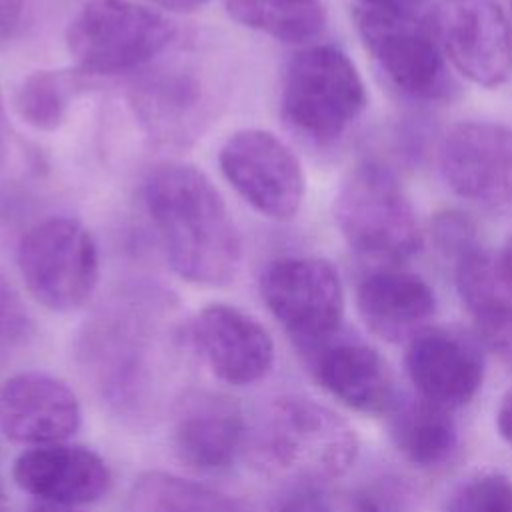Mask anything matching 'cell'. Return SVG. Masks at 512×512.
<instances>
[{
  "label": "cell",
  "mask_w": 512,
  "mask_h": 512,
  "mask_svg": "<svg viewBox=\"0 0 512 512\" xmlns=\"http://www.w3.org/2000/svg\"><path fill=\"white\" fill-rule=\"evenodd\" d=\"M356 6L384 10V12H400V14H414L424 4V0H356Z\"/></svg>",
  "instance_id": "32"
},
{
  "label": "cell",
  "mask_w": 512,
  "mask_h": 512,
  "mask_svg": "<svg viewBox=\"0 0 512 512\" xmlns=\"http://www.w3.org/2000/svg\"><path fill=\"white\" fill-rule=\"evenodd\" d=\"M334 220L348 246L364 258L400 264L422 246L406 192L376 160H362L346 174L334 200Z\"/></svg>",
  "instance_id": "5"
},
{
  "label": "cell",
  "mask_w": 512,
  "mask_h": 512,
  "mask_svg": "<svg viewBox=\"0 0 512 512\" xmlns=\"http://www.w3.org/2000/svg\"><path fill=\"white\" fill-rule=\"evenodd\" d=\"M436 238H438V244L442 246V250H446L452 256H458L476 244L474 236H472L470 222L456 214H446V216L438 218Z\"/></svg>",
  "instance_id": "29"
},
{
  "label": "cell",
  "mask_w": 512,
  "mask_h": 512,
  "mask_svg": "<svg viewBox=\"0 0 512 512\" xmlns=\"http://www.w3.org/2000/svg\"><path fill=\"white\" fill-rule=\"evenodd\" d=\"M406 372L420 398L452 410L468 404L480 390L484 360L464 334L424 328L408 344Z\"/></svg>",
  "instance_id": "15"
},
{
  "label": "cell",
  "mask_w": 512,
  "mask_h": 512,
  "mask_svg": "<svg viewBox=\"0 0 512 512\" xmlns=\"http://www.w3.org/2000/svg\"><path fill=\"white\" fill-rule=\"evenodd\" d=\"M74 390L44 372H22L0 386V432L18 444L42 446L70 438L80 426Z\"/></svg>",
  "instance_id": "14"
},
{
  "label": "cell",
  "mask_w": 512,
  "mask_h": 512,
  "mask_svg": "<svg viewBox=\"0 0 512 512\" xmlns=\"http://www.w3.org/2000/svg\"><path fill=\"white\" fill-rule=\"evenodd\" d=\"M260 296L302 350L318 352L340 328L344 290L328 260L284 256L270 262L260 276Z\"/></svg>",
  "instance_id": "8"
},
{
  "label": "cell",
  "mask_w": 512,
  "mask_h": 512,
  "mask_svg": "<svg viewBox=\"0 0 512 512\" xmlns=\"http://www.w3.org/2000/svg\"><path fill=\"white\" fill-rule=\"evenodd\" d=\"M32 322L10 284L0 278V344H18L30 334Z\"/></svg>",
  "instance_id": "28"
},
{
  "label": "cell",
  "mask_w": 512,
  "mask_h": 512,
  "mask_svg": "<svg viewBox=\"0 0 512 512\" xmlns=\"http://www.w3.org/2000/svg\"><path fill=\"white\" fill-rule=\"evenodd\" d=\"M86 372L102 398L124 416H148L158 402L162 350L144 300H118L82 336Z\"/></svg>",
  "instance_id": "3"
},
{
  "label": "cell",
  "mask_w": 512,
  "mask_h": 512,
  "mask_svg": "<svg viewBox=\"0 0 512 512\" xmlns=\"http://www.w3.org/2000/svg\"><path fill=\"white\" fill-rule=\"evenodd\" d=\"M188 338L210 372L232 386L262 380L274 364V342L268 330L230 304L204 306L192 318Z\"/></svg>",
  "instance_id": "13"
},
{
  "label": "cell",
  "mask_w": 512,
  "mask_h": 512,
  "mask_svg": "<svg viewBox=\"0 0 512 512\" xmlns=\"http://www.w3.org/2000/svg\"><path fill=\"white\" fill-rule=\"evenodd\" d=\"M24 0H0V42H4L18 26Z\"/></svg>",
  "instance_id": "31"
},
{
  "label": "cell",
  "mask_w": 512,
  "mask_h": 512,
  "mask_svg": "<svg viewBox=\"0 0 512 512\" xmlns=\"http://www.w3.org/2000/svg\"><path fill=\"white\" fill-rule=\"evenodd\" d=\"M224 8L240 26L286 44L312 40L326 26L322 0H224Z\"/></svg>",
  "instance_id": "23"
},
{
  "label": "cell",
  "mask_w": 512,
  "mask_h": 512,
  "mask_svg": "<svg viewBox=\"0 0 512 512\" xmlns=\"http://www.w3.org/2000/svg\"><path fill=\"white\" fill-rule=\"evenodd\" d=\"M252 454L262 470L314 486L354 464L358 436L332 408L304 396H280L256 424Z\"/></svg>",
  "instance_id": "2"
},
{
  "label": "cell",
  "mask_w": 512,
  "mask_h": 512,
  "mask_svg": "<svg viewBox=\"0 0 512 512\" xmlns=\"http://www.w3.org/2000/svg\"><path fill=\"white\" fill-rule=\"evenodd\" d=\"M246 434L240 406L224 394L194 390L176 404L172 444L194 470L218 472L232 466Z\"/></svg>",
  "instance_id": "17"
},
{
  "label": "cell",
  "mask_w": 512,
  "mask_h": 512,
  "mask_svg": "<svg viewBox=\"0 0 512 512\" xmlns=\"http://www.w3.org/2000/svg\"><path fill=\"white\" fill-rule=\"evenodd\" d=\"M356 306L372 334L388 342H402L428 328L436 298L420 276L398 268H382L360 280Z\"/></svg>",
  "instance_id": "18"
},
{
  "label": "cell",
  "mask_w": 512,
  "mask_h": 512,
  "mask_svg": "<svg viewBox=\"0 0 512 512\" xmlns=\"http://www.w3.org/2000/svg\"><path fill=\"white\" fill-rule=\"evenodd\" d=\"M416 500L414 486L400 476H380L366 482L352 496L356 512H410Z\"/></svg>",
  "instance_id": "27"
},
{
  "label": "cell",
  "mask_w": 512,
  "mask_h": 512,
  "mask_svg": "<svg viewBox=\"0 0 512 512\" xmlns=\"http://www.w3.org/2000/svg\"><path fill=\"white\" fill-rule=\"evenodd\" d=\"M144 204L172 270L202 286L230 284L242 240L212 180L192 164L162 162L144 180Z\"/></svg>",
  "instance_id": "1"
},
{
  "label": "cell",
  "mask_w": 512,
  "mask_h": 512,
  "mask_svg": "<svg viewBox=\"0 0 512 512\" xmlns=\"http://www.w3.org/2000/svg\"><path fill=\"white\" fill-rule=\"evenodd\" d=\"M132 106L160 142H184L198 130L204 116L202 90L190 74H158L134 86Z\"/></svg>",
  "instance_id": "21"
},
{
  "label": "cell",
  "mask_w": 512,
  "mask_h": 512,
  "mask_svg": "<svg viewBox=\"0 0 512 512\" xmlns=\"http://www.w3.org/2000/svg\"><path fill=\"white\" fill-rule=\"evenodd\" d=\"M84 86L80 70H36L20 82L14 108L28 126L52 132L64 124Z\"/></svg>",
  "instance_id": "25"
},
{
  "label": "cell",
  "mask_w": 512,
  "mask_h": 512,
  "mask_svg": "<svg viewBox=\"0 0 512 512\" xmlns=\"http://www.w3.org/2000/svg\"><path fill=\"white\" fill-rule=\"evenodd\" d=\"M456 288L482 338L500 350H512V284L498 256L470 246L456 256Z\"/></svg>",
  "instance_id": "20"
},
{
  "label": "cell",
  "mask_w": 512,
  "mask_h": 512,
  "mask_svg": "<svg viewBox=\"0 0 512 512\" xmlns=\"http://www.w3.org/2000/svg\"><path fill=\"white\" fill-rule=\"evenodd\" d=\"M0 512H8V498H6V492H4L2 480H0Z\"/></svg>",
  "instance_id": "38"
},
{
  "label": "cell",
  "mask_w": 512,
  "mask_h": 512,
  "mask_svg": "<svg viewBox=\"0 0 512 512\" xmlns=\"http://www.w3.org/2000/svg\"><path fill=\"white\" fill-rule=\"evenodd\" d=\"M16 486L36 500L82 506L100 500L110 488L106 462L76 444H42L24 450L12 466Z\"/></svg>",
  "instance_id": "16"
},
{
  "label": "cell",
  "mask_w": 512,
  "mask_h": 512,
  "mask_svg": "<svg viewBox=\"0 0 512 512\" xmlns=\"http://www.w3.org/2000/svg\"><path fill=\"white\" fill-rule=\"evenodd\" d=\"M496 426L500 436L512 446V388L504 394L498 412H496Z\"/></svg>",
  "instance_id": "33"
},
{
  "label": "cell",
  "mask_w": 512,
  "mask_h": 512,
  "mask_svg": "<svg viewBox=\"0 0 512 512\" xmlns=\"http://www.w3.org/2000/svg\"><path fill=\"white\" fill-rule=\"evenodd\" d=\"M172 22L130 0H88L66 28V48L82 74L134 70L166 50Z\"/></svg>",
  "instance_id": "6"
},
{
  "label": "cell",
  "mask_w": 512,
  "mask_h": 512,
  "mask_svg": "<svg viewBox=\"0 0 512 512\" xmlns=\"http://www.w3.org/2000/svg\"><path fill=\"white\" fill-rule=\"evenodd\" d=\"M446 512H512V480L496 472L472 476L452 494Z\"/></svg>",
  "instance_id": "26"
},
{
  "label": "cell",
  "mask_w": 512,
  "mask_h": 512,
  "mask_svg": "<svg viewBox=\"0 0 512 512\" xmlns=\"http://www.w3.org/2000/svg\"><path fill=\"white\" fill-rule=\"evenodd\" d=\"M218 164L232 188L260 214L290 220L304 198V172L296 154L272 132L244 128L226 138Z\"/></svg>",
  "instance_id": "11"
},
{
  "label": "cell",
  "mask_w": 512,
  "mask_h": 512,
  "mask_svg": "<svg viewBox=\"0 0 512 512\" xmlns=\"http://www.w3.org/2000/svg\"><path fill=\"white\" fill-rule=\"evenodd\" d=\"M440 172L450 190L490 214H512V128L466 120L440 142Z\"/></svg>",
  "instance_id": "10"
},
{
  "label": "cell",
  "mask_w": 512,
  "mask_h": 512,
  "mask_svg": "<svg viewBox=\"0 0 512 512\" xmlns=\"http://www.w3.org/2000/svg\"><path fill=\"white\" fill-rule=\"evenodd\" d=\"M276 512H332V508L328 498L312 484H298L280 500Z\"/></svg>",
  "instance_id": "30"
},
{
  "label": "cell",
  "mask_w": 512,
  "mask_h": 512,
  "mask_svg": "<svg viewBox=\"0 0 512 512\" xmlns=\"http://www.w3.org/2000/svg\"><path fill=\"white\" fill-rule=\"evenodd\" d=\"M498 256V262H500V268L504 272V276L508 278V282L512 284V236L508 238V242L504 244L502 252L496 254Z\"/></svg>",
  "instance_id": "36"
},
{
  "label": "cell",
  "mask_w": 512,
  "mask_h": 512,
  "mask_svg": "<svg viewBox=\"0 0 512 512\" xmlns=\"http://www.w3.org/2000/svg\"><path fill=\"white\" fill-rule=\"evenodd\" d=\"M26 512H82V510H78L76 506H64V504H52V502L36 500L26 508Z\"/></svg>",
  "instance_id": "35"
},
{
  "label": "cell",
  "mask_w": 512,
  "mask_h": 512,
  "mask_svg": "<svg viewBox=\"0 0 512 512\" xmlns=\"http://www.w3.org/2000/svg\"><path fill=\"white\" fill-rule=\"evenodd\" d=\"M432 30L446 60L470 82L494 88L512 72V24L496 0H438Z\"/></svg>",
  "instance_id": "12"
},
{
  "label": "cell",
  "mask_w": 512,
  "mask_h": 512,
  "mask_svg": "<svg viewBox=\"0 0 512 512\" xmlns=\"http://www.w3.org/2000/svg\"><path fill=\"white\" fill-rule=\"evenodd\" d=\"M16 262L32 298L54 312L82 308L100 278L98 246L90 230L68 216L32 226L18 244Z\"/></svg>",
  "instance_id": "7"
},
{
  "label": "cell",
  "mask_w": 512,
  "mask_h": 512,
  "mask_svg": "<svg viewBox=\"0 0 512 512\" xmlns=\"http://www.w3.org/2000/svg\"><path fill=\"white\" fill-rule=\"evenodd\" d=\"M364 108L366 88L346 52L316 44L290 58L282 78L280 112L294 134L318 146L332 144Z\"/></svg>",
  "instance_id": "4"
},
{
  "label": "cell",
  "mask_w": 512,
  "mask_h": 512,
  "mask_svg": "<svg viewBox=\"0 0 512 512\" xmlns=\"http://www.w3.org/2000/svg\"><path fill=\"white\" fill-rule=\"evenodd\" d=\"M390 414L392 442L408 462L422 468L438 466L454 452L458 428L450 408L418 398L398 402Z\"/></svg>",
  "instance_id": "22"
},
{
  "label": "cell",
  "mask_w": 512,
  "mask_h": 512,
  "mask_svg": "<svg viewBox=\"0 0 512 512\" xmlns=\"http://www.w3.org/2000/svg\"><path fill=\"white\" fill-rule=\"evenodd\" d=\"M314 376L344 406L390 414L398 406L394 376L384 358L360 342H338L314 352Z\"/></svg>",
  "instance_id": "19"
},
{
  "label": "cell",
  "mask_w": 512,
  "mask_h": 512,
  "mask_svg": "<svg viewBox=\"0 0 512 512\" xmlns=\"http://www.w3.org/2000/svg\"><path fill=\"white\" fill-rule=\"evenodd\" d=\"M356 30L386 78L418 100H446L456 84L430 22L414 14L354 8Z\"/></svg>",
  "instance_id": "9"
},
{
  "label": "cell",
  "mask_w": 512,
  "mask_h": 512,
  "mask_svg": "<svg viewBox=\"0 0 512 512\" xmlns=\"http://www.w3.org/2000/svg\"><path fill=\"white\" fill-rule=\"evenodd\" d=\"M156 6L168 10V12H178V14H188L196 12L202 8L208 0H152Z\"/></svg>",
  "instance_id": "34"
},
{
  "label": "cell",
  "mask_w": 512,
  "mask_h": 512,
  "mask_svg": "<svg viewBox=\"0 0 512 512\" xmlns=\"http://www.w3.org/2000/svg\"><path fill=\"white\" fill-rule=\"evenodd\" d=\"M6 152V114H4V100L0 94V162Z\"/></svg>",
  "instance_id": "37"
},
{
  "label": "cell",
  "mask_w": 512,
  "mask_h": 512,
  "mask_svg": "<svg viewBox=\"0 0 512 512\" xmlns=\"http://www.w3.org/2000/svg\"><path fill=\"white\" fill-rule=\"evenodd\" d=\"M128 512H236V508L224 494L204 484L150 470L134 480Z\"/></svg>",
  "instance_id": "24"
}]
</instances>
